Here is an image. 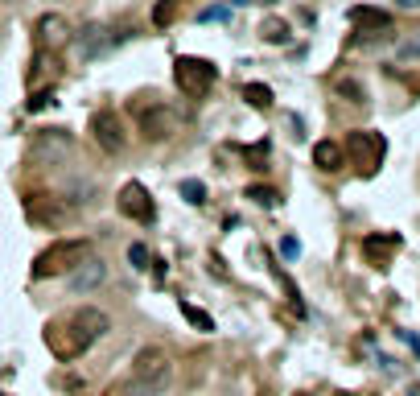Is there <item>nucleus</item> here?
Segmentation results:
<instances>
[{
    "mask_svg": "<svg viewBox=\"0 0 420 396\" xmlns=\"http://www.w3.org/2000/svg\"><path fill=\"white\" fill-rule=\"evenodd\" d=\"M107 326H111V318L103 310L82 306V310H70L66 318H54L49 331H45V343H49V351L58 359H78L95 339L107 335Z\"/></svg>",
    "mask_w": 420,
    "mask_h": 396,
    "instance_id": "1",
    "label": "nucleus"
},
{
    "mask_svg": "<svg viewBox=\"0 0 420 396\" xmlns=\"http://www.w3.org/2000/svg\"><path fill=\"white\" fill-rule=\"evenodd\" d=\"M70 260H91V244L87 240H70V244H58V248H49V252H41L37 256V264H33V277H49V273H58L62 264H70ZM70 273H74V264H70Z\"/></svg>",
    "mask_w": 420,
    "mask_h": 396,
    "instance_id": "2",
    "label": "nucleus"
},
{
    "mask_svg": "<svg viewBox=\"0 0 420 396\" xmlns=\"http://www.w3.org/2000/svg\"><path fill=\"white\" fill-rule=\"evenodd\" d=\"M128 380L165 388V384H169V355H165L161 347H144V351L132 359V376H128Z\"/></svg>",
    "mask_w": 420,
    "mask_h": 396,
    "instance_id": "3",
    "label": "nucleus"
},
{
    "mask_svg": "<svg viewBox=\"0 0 420 396\" xmlns=\"http://www.w3.org/2000/svg\"><path fill=\"white\" fill-rule=\"evenodd\" d=\"M173 79H177V87H181L186 95H202V91L214 83V66H210L206 58H177Z\"/></svg>",
    "mask_w": 420,
    "mask_h": 396,
    "instance_id": "4",
    "label": "nucleus"
},
{
    "mask_svg": "<svg viewBox=\"0 0 420 396\" xmlns=\"http://www.w3.org/2000/svg\"><path fill=\"white\" fill-rule=\"evenodd\" d=\"M120 211H124L132 223H153V219H157V202L148 198V190H144L140 182H128V186L120 190Z\"/></svg>",
    "mask_w": 420,
    "mask_h": 396,
    "instance_id": "5",
    "label": "nucleus"
},
{
    "mask_svg": "<svg viewBox=\"0 0 420 396\" xmlns=\"http://www.w3.org/2000/svg\"><path fill=\"white\" fill-rule=\"evenodd\" d=\"M103 281H107V264H103L99 256H91V260H82V264H74V273L66 277V289L82 298V293H95V289H99Z\"/></svg>",
    "mask_w": 420,
    "mask_h": 396,
    "instance_id": "6",
    "label": "nucleus"
},
{
    "mask_svg": "<svg viewBox=\"0 0 420 396\" xmlns=\"http://www.w3.org/2000/svg\"><path fill=\"white\" fill-rule=\"evenodd\" d=\"M91 128H95V140H99L107 153H120V149H124V132H120L115 112H99V116L91 120Z\"/></svg>",
    "mask_w": 420,
    "mask_h": 396,
    "instance_id": "7",
    "label": "nucleus"
},
{
    "mask_svg": "<svg viewBox=\"0 0 420 396\" xmlns=\"http://www.w3.org/2000/svg\"><path fill=\"white\" fill-rule=\"evenodd\" d=\"M313 161H318L322 169H338V165H342V149L330 145V140H322V145L313 149Z\"/></svg>",
    "mask_w": 420,
    "mask_h": 396,
    "instance_id": "8",
    "label": "nucleus"
},
{
    "mask_svg": "<svg viewBox=\"0 0 420 396\" xmlns=\"http://www.w3.org/2000/svg\"><path fill=\"white\" fill-rule=\"evenodd\" d=\"M243 95H247V103H252V107H272V91H268V87H260V83H247V87H243Z\"/></svg>",
    "mask_w": 420,
    "mask_h": 396,
    "instance_id": "9",
    "label": "nucleus"
},
{
    "mask_svg": "<svg viewBox=\"0 0 420 396\" xmlns=\"http://www.w3.org/2000/svg\"><path fill=\"white\" fill-rule=\"evenodd\" d=\"M181 314H186V318H190V322H194V326H198L202 335H210V331H214V322H210V314H202L198 306H190V302H181Z\"/></svg>",
    "mask_w": 420,
    "mask_h": 396,
    "instance_id": "10",
    "label": "nucleus"
},
{
    "mask_svg": "<svg viewBox=\"0 0 420 396\" xmlns=\"http://www.w3.org/2000/svg\"><path fill=\"white\" fill-rule=\"evenodd\" d=\"M247 198H252V202H260V207H276V202H280V194H276L272 186H252V190H247Z\"/></svg>",
    "mask_w": 420,
    "mask_h": 396,
    "instance_id": "11",
    "label": "nucleus"
},
{
    "mask_svg": "<svg viewBox=\"0 0 420 396\" xmlns=\"http://www.w3.org/2000/svg\"><path fill=\"white\" fill-rule=\"evenodd\" d=\"M148 260H153V256H148V248H144V244H128V264H132L136 273H144V269H148Z\"/></svg>",
    "mask_w": 420,
    "mask_h": 396,
    "instance_id": "12",
    "label": "nucleus"
},
{
    "mask_svg": "<svg viewBox=\"0 0 420 396\" xmlns=\"http://www.w3.org/2000/svg\"><path fill=\"white\" fill-rule=\"evenodd\" d=\"M181 194H186L190 202H206V186H202V182H194V178H186V182H181Z\"/></svg>",
    "mask_w": 420,
    "mask_h": 396,
    "instance_id": "13",
    "label": "nucleus"
},
{
    "mask_svg": "<svg viewBox=\"0 0 420 396\" xmlns=\"http://www.w3.org/2000/svg\"><path fill=\"white\" fill-rule=\"evenodd\" d=\"M227 17H231L227 4H214V8H202V12H198V21H227Z\"/></svg>",
    "mask_w": 420,
    "mask_h": 396,
    "instance_id": "14",
    "label": "nucleus"
},
{
    "mask_svg": "<svg viewBox=\"0 0 420 396\" xmlns=\"http://www.w3.org/2000/svg\"><path fill=\"white\" fill-rule=\"evenodd\" d=\"M280 256H285V260H297V256H301V244H297L293 236H289V240H280Z\"/></svg>",
    "mask_w": 420,
    "mask_h": 396,
    "instance_id": "15",
    "label": "nucleus"
},
{
    "mask_svg": "<svg viewBox=\"0 0 420 396\" xmlns=\"http://www.w3.org/2000/svg\"><path fill=\"white\" fill-rule=\"evenodd\" d=\"M285 37H289V33H285V25H280V21H272V25H268V41H285Z\"/></svg>",
    "mask_w": 420,
    "mask_h": 396,
    "instance_id": "16",
    "label": "nucleus"
}]
</instances>
